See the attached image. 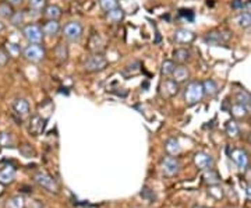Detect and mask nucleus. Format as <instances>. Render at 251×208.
<instances>
[{
    "instance_id": "obj_1",
    "label": "nucleus",
    "mask_w": 251,
    "mask_h": 208,
    "mask_svg": "<svg viewBox=\"0 0 251 208\" xmlns=\"http://www.w3.org/2000/svg\"><path fill=\"white\" fill-rule=\"evenodd\" d=\"M204 88L201 81H192L184 89V101L189 106L197 105L204 98Z\"/></svg>"
},
{
    "instance_id": "obj_2",
    "label": "nucleus",
    "mask_w": 251,
    "mask_h": 208,
    "mask_svg": "<svg viewBox=\"0 0 251 208\" xmlns=\"http://www.w3.org/2000/svg\"><path fill=\"white\" fill-rule=\"evenodd\" d=\"M34 180L38 186H41L49 193H55V194L59 193V184L46 172H36L34 175Z\"/></svg>"
},
{
    "instance_id": "obj_3",
    "label": "nucleus",
    "mask_w": 251,
    "mask_h": 208,
    "mask_svg": "<svg viewBox=\"0 0 251 208\" xmlns=\"http://www.w3.org/2000/svg\"><path fill=\"white\" fill-rule=\"evenodd\" d=\"M106 66H108V60L102 55H99V53L89 56L84 63V69L87 72H89V73L102 72L103 69H106Z\"/></svg>"
},
{
    "instance_id": "obj_4",
    "label": "nucleus",
    "mask_w": 251,
    "mask_h": 208,
    "mask_svg": "<svg viewBox=\"0 0 251 208\" xmlns=\"http://www.w3.org/2000/svg\"><path fill=\"white\" fill-rule=\"evenodd\" d=\"M83 25L80 24L78 21H70V23H67V24L64 25V28H63V35L70 42L80 41L81 37H83Z\"/></svg>"
},
{
    "instance_id": "obj_5",
    "label": "nucleus",
    "mask_w": 251,
    "mask_h": 208,
    "mask_svg": "<svg viewBox=\"0 0 251 208\" xmlns=\"http://www.w3.org/2000/svg\"><path fill=\"white\" fill-rule=\"evenodd\" d=\"M23 56L31 63H41L45 59V49L39 44H31L24 49Z\"/></svg>"
},
{
    "instance_id": "obj_6",
    "label": "nucleus",
    "mask_w": 251,
    "mask_h": 208,
    "mask_svg": "<svg viewBox=\"0 0 251 208\" xmlns=\"http://www.w3.org/2000/svg\"><path fill=\"white\" fill-rule=\"evenodd\" d=\"M161 169H162V173L165 176L173 178L180 172V161L176 157H172V155L165 157L161 161Z\"/></svg>"
},
{
    "instance_id": "obj_7",
    "label": "nucleus",
    "mask_w": 251,
    "mask_h": 208,
    "mask_svg": "<svg viewBox=\"0 0 251 208\" xmlns=\"http://www.w3.org/2000/svg\"><path fill=\"white\" fill-rule=\"evenodd\" d=\"M194 161V165L200 169V171H209V169H214V165H215V161L212 158V155L207 154V152H197L194 154L192 157Z\"/></svg>"
},
{
    "instance_id": "obj_8",
    "label": "nucleus",
    "mask_w": 251,
    "mask_h": 208,
    "mask_svg": "<svg viewBox=\"0 0 251 208\" xmlns=\"http://www.w3.org/2000/svg\"><path fill=\"white\" fill-rule=\"evenodd\" d=\"M24 38L30 44H41L44 39V32L42 28L36 24H28L23 28Z\"/></svg>"
},
{
    "instance_id": "obj_9",
    "label": "nucleus",
    "mask_w": 251,
    "mask_h": 208,
    "mask_svg": "<svg viewBox=\"0 0 251 208\" xmlns=\"http://www.w3.org/2000/svg\"><path fill=\"white\" fill-rule=\"evenodd\" d=\"M230 158L233 159V162L236 163V166L239 168L240 171H246L247 166H249V154L241 149V148H236L232 151L230 154Z\"/></svg>"
},
{
    "instance_id": "obj_10",
    "label": "nucleus",
    "mask_w": 251,
    "mask_h": 208,
    "mask_svg": "<svg viewBox=\"0 0 251 208\" xmlns=\"http://www.w3.org/2000/svg\"><path fill=\"white\" fill-rule=\"evenodd\" d=\"M227 39H229L227 32H222V31H211V32H208V34L204 37L205 44H208V45H211V46L223 45Z\"/></svg>"
},
{
    "instance_id": "obj_11",
    "label": "nucleus",
    "mask_w": 251,
    "mask_h": 208,
    "mask_svg": "<svg viewBox=\"0 0 251 208\" xmlns=\"http://www.w3.org/2000/svg\"><path fill=\"white\" fill-rule=\"evenodd\" d=\"M175 41L177 42V44H181V45H187V44H192V41L195 39V35H194V32L190 31V30H187V28H179V30H176L175 31Z\"/></svg>"
},
{
    "instance_id": "obj_12",
    "label": "nucleus",
    "mask_w": 251,
    "mask_h": 208,
    "mask_svg": "<svg viewBox=\"0 0 251 208\" xmlns=\"http://www.w3.org/2000/svg\"><path fill=\"white\" fill-rule=\"evenodd\" d=\"M13 110H14V115L18 116L20 120H21V119L27 118L28 113H30V104L23 98L15 99L14 104H13Z\"/></svg>"
},
{
    "instance_id": "obj_13",
    "label": "nucleus",
    "mask_w": 251,
    "mask_h": 208,
    "mask_svg": "<svg viewBox=\"0 0 251 208\" xmlns=\"http://www.w3.org/2000/svg\"><path fill=\"white\" fill-rule=\"evenodd\" d=\"M45 124H46V119H44V118H41V116H34V118H31V120H30L28 132L32 135H39L44 132Z\"/></svg>"
},
{
    "instance_id": "obj_14",
    "label": "nucleus",
    "mask_w": 251,
    "mask_h": 208,
    "mask_svg": "<svg viewBox=\"0 0 251 208\" xmlns=\"http://www.w3.org/2000/svg\"><path fill=\"white\" fill-rule=\"evenodd\" d=\"M179 92V83H176L175 80H166L165 83H162L161 87V94L166 98H172L175 95H177Z\"/></svg>"
},
{
    "instance_id": "obj_15",
    "label": "nucleus",
    "mask_w": 251,
    "mask_h": 208,
    "mask_svg": "<svg viewBox=\"0 0 251 208\" xmlns=\"http://www.w3.org/2000/svg\"><path fill=\"white\" fill-rule=\"evenodd\" d=\"M15 175H17V171L12 165H7V166L1 168L0 169V184L6 186V184L13 183L14 179H15Z\"/></svg>"
},
{
    "instance_id": "obj_16",
    "label": "nucleus",
    "mask_w": 251,
    "mask_h": 208,
    "mask_svg": "<svg viewBox=\"0 0 251 208\" xmlns=\"http://www.w3.org/2000/svg\"><path fill=\"white\" fill-rule=\"evenodd\" d=\"M60 31V24L58 23V20H48L44 27H42V32H44V35H46V37H55V35H58Z\"/></svg>"
},
{
    "instance_id": "obj_17",
    "label": "nucleus",
    "mask_w": 251,
    "mask_h": 208,
    "mask_svg": "<svg viewBox=\"0 0 251 208\" xmlns=\"http://www.w3.org/2000/svg\"><path fill=\"white\" fill-rule=\"evenodd\" d=\"M165 151L167 152V155H172V157L179 155L180 151H181V146H180L179 140L175 138V137L169 138L166 143H165Z\"/></svg>"
},
{
    "instance_id": "obj_18",
    "label": "nucleus",
    "mask_w": 251,
    "mask_h": 208,
    "mask_svg": "<svg viewBox=\"0 0 251 208\" xmlns=\"http://www.w3.org/2000/svg\"><path fill=\"white\" fill-rule=\"evenodd\" d=\"M123 18H124V12H123V9H120L119 6L106 12V20L112 24H119L123 21Z\"/></svg>"
},
{
    "instance_id": "obj_19",
    "label": "nucleus",
    "mask_w": 251,
    "mask_h": 208,
    "mask_svg": "<svg viewBox=\"0 0 251 208\" xmlns=\"http://www.w3.org/2000/svg\"><path fill=\"white\" fill-rule=\"evenodd\" d=\"M172 77H173V80L176 81V83H183V81H186V80H189V77H190V73H189V70H187V67H184V66H176V69L173 70V73H172Z\"/></svg>"
},
{
    "instance_id": "obj_20",
    "label": "nucleus",
    "mask_w": 251,
    "mask_h": 208,
    "mask_svg": "<svg viewBox=\"0 0 251 208\" xmlns=\"http://www.w3.org/2000/svg\"><path fill=\"white\" fill-rule=\"evenodd\" d=\"M203 88L204 95H207V97H215L216 94H218V84L211 78L203 81Z\"/></svg>"
},
{
    "instance_id": "obj_21",
    "label": "nucleus",
    "mask_w": 251,
    "mask_h": 208,
    "mask_svg": "<svg viewBox=\"0 0 251 208\" xmlns=\"http://www.w3.org/2000/svg\"><path fill=\"white\" fill-rule=\"evenodd\" d=\"M204 180H205V183H208L209 186H218L219 182H221V176L214 169L204 171Z\"/></svg>"
},
{
    "instance_id": "obj_22",
    "label": "nucleus",
    "mask_w": 251,
    "mask_h": 208,
    "mask_svg": "<svg viewBox=\"0 0 251 208\" xmlns=\"http://www.w3.org/2000/svg\"><path fill=\"white\" fill-rule=\"evenodd\" d=\"M25 200L24 197L17 194V196H13L12 198L7 200L6 203V208H25Z\"/></svg>"
},
{
    "instance_id": "obj_23",
    "label": "nucleus",
    "mask_w": 251,
    "mask_h": 208,
    "mask_svg": "<svg viewBox=\"0 0 251 208\" xmlns=\"http://www.w3.org/2000/svg\"><path fill=\"white\" fill-rule=\"evenodd\" d=\"M45 15L48 17V20H58L61 15V9L56 4H50L45 7Z\"/></svg>"
},
{
    "instance_id": "obj_24",
    "label": "nucleus",
    "mask_w": 251,
    "mask_h": 208,
    "mask_svg": "<svg viewBox=\"0 0 251 208\" xmlns=\"http://www.w3.org/2000/svg\"><path fill=\"white\" fill-rule=\"evenodd\" d=\"M232 115L235 116V118H244V116H247V113H249V108L246 106V105H241V104H235L233 106H232Z\"/></svg>"
},
{
    "instance_id": "obj_25",
    "label": "nucleus",
    "mask_w": 251,
    "mask_h": 208,
    "mask_svg": "<svg viewBox=\"0 0 251 208\" xmlns=\"http://www.w3.org/2000/svg\"><path fill=\"white\" fill-rule=\"evenodd\" d=\"M190 50L186 49V48H180V49H176L175 50V53H173V56H175V60L176 61H180V63H184V61H187L190 59Z\"/></svg>"
},
{
    "instance_id": "obj_26",
    "label": "nucleus",
    "mask_w": 251,
    "mask_h": 208,
    "mask_svg": "<svg viewBox=\"0 0 251 208\" xmlns=\"http://www.w3.org/2000/svg\"><path fill=\"white\" fill-rule=\"evenodd\" d=\"M225 132H226V134L229 137H232V138H235V137H237L239 135V124L235 122V120H230V122L226 123V127H225Z\"/></svg>"
},
{
    "instance_id": "obj_27",
    "label": "nucleus",
    "mask_w": 251,
    "mask_h": 208,
    "mask_svg": "<svg viewBox=\"0 0 251 208\" xmlns=\"http://www.w3.org/2000/svg\"><path fill=\"white\" fill-rule=\"evenodd\" d=\"M176 69V64H175V61L173 60H165L162 63V69H161V73L162 75H165V77H169V75H172L173 73V70Z\"/></svg>"
},
{
    "instance_id": "obj_28",
    "label": "nucleus",
    "mask_w": 251,
    "mask_h": 208,
    "mask_svg": "<svg viewBox=\"0 0 251 208\" xmlns=\"http://www.w3.org/2000/svg\"><path fill=\"white\" fill-rule=\"evenodd\" d=\"M13 14H14V12H13V7L10 3H7V1L0 3V17H3V18H12Z\"/></svg>"
},
{
    "instance_id": "obj_29",
    "label": "nucleus",
    "mask_w": 251,
    "mask_h": 208,
    "mask_svg": "<svg viewBox=\"0 0 251 208\" xmlns=\"http://www.w3.org/2000/svg\"><path fill=\"white\" fill-rule=\"evenodd\" d=\"M99 4L103 12H109L119 6V0H99Z\"/></svg>"
},
{
    "instance_id": "obj_30",
    "label": "nucleus",
    "mask_w": 251,
    "mask_h": 208,
    "mask_svg": "<svg viewBox=\"0 0 251 208\" xmlns=\"http://www.w3.org/2000/svg\"><path fill=\"white\" fill-rule=\"evenodd\" d=\"M46 7V0H30V9L34 12L45 10Z\"/></svg>"
},
{
    "instance_id": "obj_31",
    "label": "nucleus",
    "mask_w": 251,
    "mask_h": 208,
    "mask_svg": "<svg viewBox=\"0 0 251 208\" xmlns=\"http://www.w3.org/2000/svg\"><path fill=\"white\" fill-rule=\"evenodd\" d=\"M6 49H7V55H9V56H13V58L20 56V46H18L17 44L7 42V44H6Z\"/></svg>"
},
{
    "instance_id": "obj_32",
    "label": "nucleus",
    "mask_w": 251,
    "mask_h": 208,
    "mask_svg": "<svg viewBox=\"0 0 251 208\" xmlns=\"http://www.w3.org/2000/svg\"><path fill=\"white\" fill-rule=\"evenodd\" d=\"M237 21H239L240 27H243V28L251 27V13H243V14H240Z\"/></svg>"
},
{
    "instance_id": "obj_33",
    "label": "nucleus",
    "mask_w": 251,
    "mask_h": 208,
    "mask_svg": "<svg viewBox=\"0 0 251 208\" xmlns=\"http://www.w3.org/2000/svg\"><path fill=\"white\" fill-rule=\"evenodd\" d=\"M237 104H241V105H246L247 108H249V105H250V101H251V97L247 94V92H244V91H241L237 94Z\"/></svg>"
},
{
    "instance_id": "obj_34",
    "label": "nucleus",
    "mask_w": 251,
    "mask_h": 208,
    "mask_svg": "<svg viewBox=\"0 0 251 208\" xmlns=\"http://www.w3.org/2000/svg\"><path fill=\"white\" fill-rule=\"evenodd\" d=\"M13 137L10 134H7V133H1L0 134V144L3 146V147H12L13 146Z\"/></svg>"
},
{
    "instance_id": "obj_35",
    "label": "nucleus",
    "mask_w": 251,
    "mask_h": 208,
    "mask_svg": "<svg viewBox=\"0 0 251 208\" xmlns=\"http://www.w3.org/2000/svg\"><path fill=\"white\" fill-rule=\"evenodd\" d=\"M12 21L14 25H18L23 23V14L21 13H14L12 15Z\"/></svg>"
},
{
    "instance_id": "obj_36",
    "label": "nucleus",
    "mask_w": 251,
    "mask_h": 208,
    "mask_svg": "<svg viewBox=\"0 0 251 208\" xmlns=\"http://www.w3.org/2000/svg\"><path fill=\"white\" fill-rule=\"evenodd\" d=\"M7 59H9V55H6L3 50H0V66H4Z\"/></svg>"
},
{
    "instance_id": "obj_37",
    "label": "nucleus",
    "mask_w": 251,
    "mask_h": 208,
    "mask_svg": "<svg viewBox=\"0 0 251 208\" xmlns=\"http://www.w3.org/2000/svg\"><path fill=\"white\" fill-rule=\"evenodd\" d=\"M246 196H247V198L251 201V183H249L246 186Z\"/></svg>"
},
{
    "instance_id": "obj_38",
    "label": "nucleus",
    "mask_w": 251,
    "mask_h": 208,
    "mask_svg": "<svg viewBox=\"0 0 251 208\" xmlns=\"http://www.w3.org/2000/svg\"><path fill=\"white\" fill-rule=\"evenodd\" d=\"M239 7H243V3H240L239 0H235V4H233V9H239Z\"/></svg>"
},
{
    "instance_id": "obj_39",
    "label": "nucleus",
    "mask_w": 251,
    "mask_h": 208,
    "mask_svg": "<svg viewBox=\"0 0 251 208\" xmlns=\"http://www.w3.org/2000/svg\"><path fill=\"white\" fill-rule=\"evenodd\" d=\"M7 3H10V4H21V1L23 0H6Z\"/></svg>"
},
{
    "instance_id": "obj_40",
    "label": "nucleus",
    "mask_w": 251,
    "mask_h": 208,
    "mask_svg": "<svg viewBox=\"0 0 251 208\" xmlns=\"http://www.w3.org/2000/svg\"><path fill=\"white\" fill-rule=\"evenodd\" d=\"M3 30H4V24H3V23H1V21H0V32H1V31H3Z\"/></svg>"
},
{
    "instance_id": "obj_41",
    "label": "nucleus",
    "mask_w": 251,
    "mask_h": 208,
    "mask_svg": "<svg viewBox=\"0 0 251 208\" xmlns=\"http://www.w3.org/2000/svg\"><path fill=\"white\" fill-rule=\"evenodd\" d=\"M247 7H249V9H250V10H251V0H250V1H249V3H247Z\"/></svg>"
},
{
    "instance_id": "obj_42",
    "label": "nucleus",
    "mask_w": 251,
    "mask_h": 208,
    "mask_svg": "<svg viewBox=\"0 0 251 208\" xmlns=\"http://www.w3.org/2000/svg\"><path fill=\"white\" fill-rule=\"evenodd\" d=\"M192 208H209V207H203V206H197V207H192Z\"/></svg>"
},
{
    "instance_id": "obj_43",
    "label": "nucleus",
    "mask_w": 251,
    "mask_h": 208,
    "mask_svg": "<svg viewBox=\"0 0 251 208\" xmlns=\"http://www.w3.org/2000/svg\"><path fill=\"white\" fill-rule=\"evenodd\" d=\"M250 106H251V101H250V105H249V108H250Z\"/></svg>"
},
{
    "instance_id": "obj_44",
    "label": "nucleus",
    "mask_w": 251,
    "mask_h": 208,
    "mask_svg": "<svg viewBox=\"0 0 251 208\" xmlns=\"http://www.w3.org/2000/svg\"><path fill=\"white\" fill-rule=\"evenodd\" d=\"M227 208H230V207H227Z\"/></svg>"
}]
</instances>
